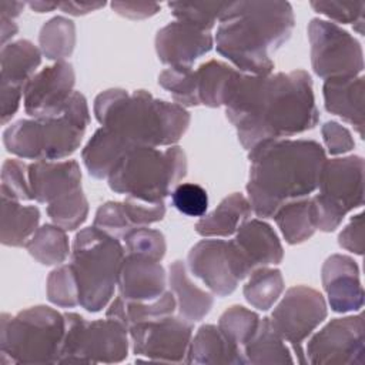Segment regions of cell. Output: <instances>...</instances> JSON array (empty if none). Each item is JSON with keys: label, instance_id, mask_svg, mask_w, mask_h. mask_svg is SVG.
Returning <instances> with one entry per match:
<instances>
[{"label": "cell", "instance_id": "cell-38", "mask_svg": "<svg viewBox=\"0 0 365 365\" xmlns=\"http://www.w3.org/2000/svg\"><path fill=\"white\" fill-rule=\"evenodd\" d=\"M228 3L220 1H201V3H184V1H171L168 9L178 21L191 24L200 30L210 31L217 21H220L224 10Z\"/></svg>", "mask_w": 365, "mask_h": 365}, {"label": "cell", "instance_id": "cell-5", "mask_svg": "<svg viewBox=\"0 0 365 365\" xmlns=\"http://www.w3.org/2000/svg\"><path fill=\"white\" fill-rule=\"evenodd\" d=\"M90 123L86 97L74 91L64 111L50 118H21L3 133L6 150L20 158L54 161L71 155L81 144Z\"/></svg>", "mask_w": 365, "mask_h": 365}, {"label": "cell", "instance_id": "cell-14", "mask_svg": "<svg viewBox=\"0 0 365 365\" xmlns=\"http://www.w3.org/2000/svg\"><path fill=\"white\" fill-rule=\"evenodd\" d=\"M362 314L331 319L307 344L309 364H365Z\"/></svg>", "mask_w": 365, "mask_h": 365}, {"label": "cell", "instance_id": "cell-43", "mask_svg": "<svg viewBox=\"0 0 365 365\" xmlns=\"http://www.w3.org/2000/svg\"><path fill=\"white\" fill-rule=\"evenodd\" d=\"M311 7L325 17L344 23V24H354V29L362 34L364 26V16H365V3L364 1H324V0H314L309 3Z\"/></svg>", "mask_w": 365, "mask_h": 365}, {"label": "cell", "instance_id": "cell-34", "mask_svg": "<svg viewBox=\"0 0 365 365\" xmlns=\"http://www.w3.org/2000/svg\"><path fill=\"white\" fill-rule=\"evenodd\" d=\"M38 44L41 54L57 61L71 56L76 46V26L70 19L56 16L47 20L40 29Z\"/></svg>", "mask_w": 365, "mask_h": 365}, {"label": "cell", "instance_id": "cell-52", "mask_svg": "<svg viewBox=\"0 0 365 365\" xmlns=\"http://www.w3.org/2000/svg\"><path fill=\"white\" fill-rule=\"evenodd\" d=\"M26 3L23 1H9V0H1L0 1V16L4 19H11L14 20L16 17L20 16L23 11Z\"/></svg>", "mask_w": 365, "mask_h": 365}, {"label": "cell", "instance_id": "cell-16", "mask_svg": "<svg viewBox=\"0 0 365 365\" xmlns=\"http://www.w3.org/2000/svg\"><path fill=\"white\" fill-rule=\"evenodd\" d=\"M235 274L240 281L255 268L279 264L284 250L274 228L262 220H248L228 241Z\"/></svg>", "mask_w": 365, "mask_h": 365}, {"label": "cell", "instance_id": "cell-45", "mask_svg": "<svg viewBox=\"0 0 365 365\" xmlns=\"http://www.w3.org/2000/svg\"><path fill=\"white\" fill-rule=\"evenodd\" d=\"M173 205L188 217H202L208 208L207 191L194 182L178 184L171 192Z\"/></svg>", "mask_w": 365, "mask_h": 365}, {"label": "cell", "instance_id": "cell-6", "mask_svg": "<svg viewBox=\"0 0 365 365\" xmlns=\"http://www.w3.org/2000/svg\"><path fill=\"white\" fill-rule=\"evenodd\" d=\"M187 174V157L181 147L170 145L130 150L108 175V187L147 202H160L168 197Z\"/></svg>", "mask_w": 365, "mask_h": 365}, {"label": "cell", "instance_id": "cell-20", "mask_svg": "<svg viewBox=\"0 0 365 365\" xmlns=\"http://www.w3.org/2000/svg\"><path fill=\"white\" fill-rule=\"evenodd\" d=\"M167 274L160 261L127 254L121 262L117 287L125 301L148 302L165 292Z\"/></svg>", "mask_w": 365, "mask_h": 365}, {"label": "cell", "instance_id": "cell-15", "mask_svg": "<svg viewBox=\"0 0 365 365\" xmlns=\"http://www.w3.org/2000/svg\"><path fill=\"white\" fill-rule=\"evenodd\" d=\"M76 74L67 61H57L37 71L24 86V110L33 118L60 115L74 93Z\"/></svg>", "mask_w": 365, "mask_h": 365}, {"label": "cell", "instance_id": "cell-53", "mask_svg": "<svg viewBox=\"0 0 365 365\" xmlns=\"http://www.w3.org/2000/svg\"><path fill=\"white\" fill-rule=\"evenodd\" d=\"M1 20V44L6 46L7 40L13 38L19 30L17 24L11 20V19H4V17H0Z\"/></svg>", "mask_w": 365, "mask_h": 365}, {"label": "cell", "instance_id": "cell-42", "mask_svg": "<svg viewBox=\"0 0 365 365\" xmlns=\"http://www.w3.org/2000/svg\"><path fill=\"white\" fill-rule=\"evenodd\" d=\"M124 242L128 254L161 261L167 251V244L163 232L148 227H138L124 235Z\"/></svg>", "mask_w": 365, "mask_h": 365}, {"label": "cell", "instance_id": "cell-22", "mask_svg": "<svg viewBox=\"0 0 365 365\" xmlns=\"http://www.w3.org/2000/svg\"><path fill=\"white\" fill-rule=\"evenodd\" d=\"M322 94L325 110L352 124L364 138V77L328 78Z\"/></svg>", "mask_w": 365, "mask_h": 365}, {"label": "cell", "instance_id": "cell-4", "mask_svg": "<svg viewBox=\"0 0 365 365\" xmlns=\"http://www.w3.org/2000/svg\"><path fill=\"white\" fill-rule=\"evenodd\" d=\"M94 114L101 127L131 148L174 145L191 121L184 107L154 98L145 90H104L94 100Z\"/></svg>", "mask_w": 365, "mask_h": 365}, {"label": "cell", "instance_id": "cell-35", "mask_svg": "<svg viewBox=\"0 0 365 365\" xmlns=\"http://www.w3.org/2000/svg\"><path fill=\"white\" fill-rule=\"evenodd\" d=\"M284 291V278L279 269L259 267L250 274V279L244 285L242 294L247 302L259 309L268 311L281 297Z\"/></svg>", "mask_w": 365, "mask_h": 365}, {"label": "cell", "instance_id": "cell-54", "mask_svg": "<svg viewBox=\"0 0 365 365\" xmlns=\"http://www.w3.org/2000/svg\"><path fill=\"white\" fill-rule=\"evenodd\" d=\"M29 7L37 13H47V11H53L54 9H58V1H29L27 3Z\"/></svg>", "mask_w": 365, "mask_h": 365}, {"label": "cell", "instance_id": "cell-48", "mask_svg": "<svg viewBox=\"0 0 365 365\" xmlns=\"http://www.w3.org/2000/svg\"><path fill=\"white\" fill-rule=\"evenodd\" d=\"M338 244L344 250L356 255L364 254V214L359 212L351 218L349 224L338 235Z\"/></svg>", "mask_w": 365, "mask_h": 365}, {"label": "cell", "instance_id": "cell-36", "mask_svg": "<svg viewBox=\"0 0 365 365\" xmlns=\"http://www.w3.org/2000/svg\"><path fill=\"white\" fill-rule=\"evenodd\" d=\"M158 84L167 90L181 107L200 106L197 74L191 67H168L158 76Z\"/></svg>", "mask_w": 365, "mask_h": 365}, {"label": "cell", "instance_id": "cell-31", "mask_svg": "<svg viewBox=\"0 0 365 365\" xmlns=\"http://www.w3.org/2000/svg\"><path fill=\"white\" fill-rule=\"evenodd\" d=\"M238 73L240 70H235L222 61L210 60L202 63L195 70L200 104L211 108L224 106L227 93Z\"/></svg>", "mask_w": 365, "mask_h": 365}, {"label": "cell", "instance_id": "cell-12", "mask_svg": "<svg viewBox=\"0 0 365 365\" xmlns=\"http://www.w3.org/2000/svg\"><path fill=\"white\" fill-rule=\"evenodd\" d=\"M327 318V302L321 292L307 285H295L287 289L282 299L274 308L269 322L277 334L289 342L299 362H307L301 344Z\"/></svg>", "mask_w": 365, "mask_h": 365}, {"label": "cell", "instance_id": "cell-1", "mask_svg": "<svg viewBox=\"0 0 365 365\" xmlns=\"http://www.w3.org/2000/svg\"><path fill=\"white\" fill-rule=\"evenodd\" d=\"M227 118L245 150L312 130L319 121L312 78L305 70L254 76L238 73L225 101Z\"/></svg>", "mask_w": 365, "mask_h": 365}, {"label": "cell", "instance_id": "cell-8", "mask_svg": "<svg viewBox=\"0 0 365 365\" xmlns=\"http://www.w3.org/2000/svg\"><path fill=\"white\" fill-rule=\"evenodd\" d=\"M64 334V315L46 305L26 308L14 317L1 314V358L9 356L14 364H57Z\"/></svg>", "mask_w": 365, "mask_h": 365}, {"label": "cell", "instance_id": "cell-32", "mask_svg": "<svg viewBox=\"0 0 365 365\" xmlns=\"http://www.w3.org/2000/svg\"><path fill=\"white\" fill-rule=\"evenodd\" d=\"M272 218L281 230L285 241L291 245L309 240L315 232L309 197L285 202L278 208Z\"/></svg>", "mask_w": 365, "mask_h": 365}, {"label": "cell", "instance_id": "cell-7", "mask_svg": "<svg viewBox=\"0 0 365 365\" xmlns=\"http://www.w3.org/2000/svg\"><path fill=\"white\" fill-rule=\"evenodd\" d=\"M124 257L120 240L94 225L76 234L70 264L78 284V301L86 311L98 312L110 302Z\"/></svg>", "mask_w": 365, "mask_h": 365}, {"label": "cell", "instance_id": "cell-49", "mask_svg": "<svg viewBox=\"0 0 365 365\" xmlns=\"http://www.w3.org/2000/svg\"><path fill=\"white\" fill-rule=\"evenodd\" d=\"M111 9L123 17L141 20L157 14L161 6L154 1H113Z\"/></svg>", "mask_w": 365, "mask_h": 365}, {"label": "cell", "instance_id": "cell-40", "mask_svg": "<svg viewBox=\"0 0 365 365\" xmlns=\"http://www.w3.org/2000/svg\"><path fill=\"white\" fill-rule=\"evenodd\" d=\"M47 298L51 304L61 308H74L80 305L78 284L71 264L53 269L46 284Z\"/></svg>", "mask_w": 365, "mask_h": 365}, {"label": "cell", "instance_id": "cell-50", "mask_svg": "<svg viewBox=\"0 0 365 365\" xmlns=\"http://www.w3.org/2000/svg\"><path fill=\"white\" fill-rule=\"evenodd\" d=\"M0 101H1V124H6L17 113L20 107V100L23 97V88L9 84H1L0 88Z\"/></svg>", "mask_w": 365, "mask_h": 365}, {"label": "cell", "instance_id": "cell-24", "mask_svg": "<svg viewBox=\"0 0 365 365\" xmlns=\"http://www.w3.org/2000/svg\"><path fill=\"white\" fill-rule=\"evenodd\" d=\"M168 282L175 297L178 315L194 324L201 321L212 308L214 297L198 288L188 277V268L184 261H174L170 265Z\"/></svg>", "mask_w": 365, "mask_h": 365}, {"label": "cell", "instance_id": "cell-3", "mask_svg": "<svg viewBox=\"0 0 365 365\" xmlns=\"http://www.w3.org/2000/svg\"><path fill=\"white\" fill-rule=\"evenodd\" d=\"M295 24L288 1H234L224 10L215 34L217 51L241 73L268 76L271 58Z\"/></svg>", "mask_w": 365, "mask_h": 365}, {"label": "cell", "instance_id": "cell-37", "mask_svg": "<svg viewBox=\"0 0 365 365\" xmlns=\"http://www.w3.org/2000/svg\"><path fill=\"white\" fill-rule=\"evenodd\" d=\"M47 215L53 224L66 231L78 228L88 215V202L81 188L47 204Z\"/></svg>", "mask_w": 365, "mask_h": 365}, {"label": "cell", "instance_id": "cell-46", "mask_svg": "<svg viewBox=\"0 0 365 365\" xmlns=\"http://www.w3.org/2000/svg\"><path fill=\"white\" fill-rule=\"evenodd\" d=\"M121 202L133 228L148 227L150 224L161 221L165 215L164 201L147 202L137 198L125 197V200Z\"/></svg>", "mask_w": 365, "mask_h": 365}, {"label": "cell", "instance_id": "cell-11", "mask_svg": "<svg viewBox=\"0 0 365 365\" xmlns=\"http://www.w3.org/2000/svg\"><path fill=\"white\" fill-rule=\"evenodd\" d=\"M311 64L314 73L324 78L356 77L364 70V53L359 41L338 24L312 19L308 23Z\"/></svg>", "mask_w": 365, "mask_h": 365}, {"label": "cell", "instance_id": "cell-28", "mask_svg": "<svg viewBox=\"0 0 365 365\" xmlns=\"http://www.w3.org/2000/svg\"><path fill=\"white\" fill-rule=\"evenodd\" d=\"M40 211L34 205H21L20 201L1 197L0 240L7 247H26L38 228Z\"/></svg>", "mask_w": 365, "mask_h": 365}, {"label": "cell", "instance_id": "cell-30", "mask_svg": "<svg viewBox=\"0 0 365 365\" xmlns=\"http://www.w3.org/2000/svg\"><path fill=\"white\" fill-rule=\"evenodd\" d=\"M247 364L254 365H274V364H292L289 348L284 339L272 328L269 318L259 319L258 328L250 341L242 346Z\"/></svg>", "mask_w": 365, "mask_h": 365}, {"label": "cell", "instance_id": "cell-18", "mask_svg": "<svg viewBox=\"0 0 365 365\" xmlns=\"http://www.w3.org/2000/svg\"><path fill=\"white\" fill-rule=\"evenodd\" d=\"M158 60L170 67H191V64L214 46L210 31L200 30L184 21H171L155 34Z\"/></svg>", "mask_w": 365, "mask_h": 365}, {"label": "cell", "instance_id": "cell-51", "mask_svg": "<svg viewBox=\"0 0 365 365\" xmlns=\"http://www.w3.org/2000/svg\"><path fill=\"white\" fill-rule=\"evenodd\" d=\"M106 6V1H60L58 9L71 16H84Z\"/></svg>", "mask_w": 365, "mask_h": 365}, {"label": "cell", "instance_id": "cell-9", "mask_svg": "<svg viewBox=\"0 0 365 365\" xmlns=\"http://www.w3.org/2000/svg\"><path fill=\"white\" fill-rule=\"evenodd\" d=\"M319 194L311 198V217L315 230L331 232L344 217L364 204V158L359 155L325 160Z\"/></svg>", "mask_w": 365, "mask_h": 365}, {"label": "cell", "instance_id": "cell-25", "mask_svg": "<svg viewBox=\"0 0 365 365\" xmlns=\"http://www.w3.org/2000/svg\"><path fill=\"white\" fill-rule=\"evenodd\" d=\"M252 210L248 198L241 192L225 197L210 214H204L195 224V231L201 237H231L250 220Z\"/></svg>", "mask_w": 365, "mask_h": 365}, {"label": "cell", "instance_id": "cell-27", "mask_svg": "<svg viewBox=\"0 0 365 365\" xmlns=\"http://www.w3.org/2000/svg\"><path fill=\"white\" fill-rule=\"evenodd\" d=\"M41 63V51L29 40H17L1 47V84L21 87L36 74Z\"/></svg>", "mask_w": 365, "mask_h": 365}, {"label": "cell", "instance_id": "cell-21", "mask_svg": "<svg viewBox=\"0 0 365 365\" xmlns=\"http://www.w3.org/2000/svg\"><path fill=\"white\" fill-rule=\"evenodd\" d=\"M29 181L33 200L50 204L81 188V170L76 160L34 161L29 164Z\"/></svg>", "mask_w": 365, "mask_h": 365}, {"label": "cell", "instance_id": "cell-19", "mask_svg": "<svg viewBox=\"0 0 365 365\" xmlns=\"http://www.w3.org/2000/svg\"><path fill=\"white\" fill-rule=\"evenodd\" d=\"M322 287L335 312L359 311L364 305V289L356 262L342 254L328 257L321 269Z\"/></svg>", "mask_w": 365, "mask_h": 365}, {"label": "cell", "instance_id": "cell-17", "mask_svg": "<svg viewBox=\"0 0 365 365\" xmlns=\"http://www.w3.org/2000/svg\"><path fill=\"white\" fill-rule=\"evenodd\" d=\"M187 268L218 297L232 294L240 282L228 241L224 240H201L197 242L187 255Z\"/></svg>", "mask_w": 365, "mask_h": 365}, {"label": "cell", "instance_id": "cell-47", "mask_svg": "<svg viewBox=\"0 0 365 365\" xmlns=\"http://www.w3.org/2000/svg\"><path fill=\"white\" fill-rule=\"evenodd\" d=\"M321 134L328 148V153L332 155L345 154L355 147L351 131L336 121H327L321 127Z\"/></svg>", "mask_w": 365, "mask_h": 365}, {"label": "cell", "instance_id": "cell-10", "mask_svg": "<svg viewBox=\"0 0 365 365\" xmlns=\"http://www.w3.org/2000/svg\"><path fill=\"white\" fill-rule=\"evenodd\" d=\"M66 334L60 364H114L128 355V328L107 318L87 321L76 312L64 314Z\"/></svg>", "mask_w": 365, "mask_h": 365}, {"label": "cell", "instance_id": "cell-44", "mask_svg": "<svg viewBox=\"0 0 365 365\" xmlns=\"http://www.w3.org/2000/svg\"><path fill=\"white\" fill-rule=\"evenodd\" d=\"M93 225L118 240H123L127 232L134 230L127 218L123 202L118 201H107L101 204L96 211Z\"/></svg>", "mask_w": 365, "mask_h": 365}, {"label": "cell", "instance_id": "cell-13", "mask_svg": "<svg viewBox=\"0 0 365 365\" xmlns=\"http://www.w3.org/2000/svg\"><path fill=\"white\" fill-rule=\"evenodd\" d=\"M137 356L158 362H187L192 324L181 317H165L128 328Z\"/></svg>", "mask_w": 365, "mask_h": 365}, {"label": "cell", "instance_id": "cell-2", "mask_svg": "<svg viewBox=\"0 0 365 365\" xmlns=\"http://www.w3.org/2000/svg\"><path fill=\"white\" fill-rule=\"evenodd\" d=\"M248 160L251 210L261 218H272L285 202L307 198L318 188L327 157L314 140L278 138L257 144Z\"/></svg>", "mask_w": 365, "mask_h": 365}, {"label": "cell", "instance_id": "cell-23", "mask_svg": "<svg viewBox=\"0 0 365 365\" xmlns=\"http://www.w3.org/2000/svg\"><path fill=\"white\" fill-rule=\"evenodd\" d=\"M188 364H247L242 348L228 339L218 325L205 324L198 328L188 348Z\"/></svg>", "mask_w": 365, "mask_h": 365}, {"label": "cell", "instance_id": "cell-33", "mask_svg": "<svg viewBox=\"0 0 365 365\" xmlns=\"http://www.w3.org/2000/svg\"><path fill=\"white\" fill-rule=\"evenodd\" d=\"M29 254L41 265H58L70 254L66 230L56 224H44L27 241Z\"/></svg>", "mask_w": 365, "mask_h": 365}, {"label": "cell", "instance_id": "cell-29", "mask_svg": "<svg viewBox=\"0 0 365 365\" xmlns=\"http://www.w3.org/2000/svg\"><path fill=\"white\" fill-rule=\"evenodd\" d=\"M177 308L175 297L171 291H165L160 298L148 302H140V301H125L123 297L114 298L111 301L106 317L111 319H117L123 322L127 328L131 325L147 322V321H155L165 317H170L174 314Z\"/></svg>", "mask_w": 365, "mask_h": 365}, {"label": "cell", "instance_id": "cell-26", "mask_svg": "<svg viewBox=\"0 0 365 365\" xmlns=\"http://www.w3.org/2000/svg\"><path fill=\"white\" fill-rule=\"evenodd\" d=\"M130 150L133 148L113 131L100 127L83 148L81 158L88 174L97 180H103L108 178L114 167Z\"/></svg>", "mask_w": 365, "mask_h": 365}, {"label": "cell", "instance_id": "cell-41", "mask_svg": "<svg viewBox=\"0 0 365 365\" xmlns=\"http://www.w3.org/2000/svg\"><path fill=\"white\" fill-rule=\"evenodd\" d=\"M1 197L16 201L33 200L29 165L17 158H7L1 165Z\"/></svg>", "mask_w": 365, "mask_h": 365}, {"label": "cell", "instance_id": "cell-39", "mask_svg": "<svg viewBox=\"0 0 365 365\" xmlns=\"http://www.w3.org/2000/svg\"><path fill=\"white\" fill-rule=\"evenodd\" d=\"M258 314L242 305H232L227 308L218 319V328L224 332V335L228 339H231L241 348L254 335V332L258 328Z\"/></svg>", "mask_w": 365, "mask_h": 365}]
</instances>
